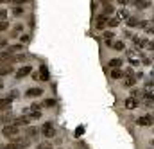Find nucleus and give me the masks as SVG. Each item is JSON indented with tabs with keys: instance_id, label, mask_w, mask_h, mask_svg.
<instances>
[{
	"instance_id": "obj_1",
	"label": "nucleus",
	"mask_w": 154,
	"mask_h": 149,
	"mask_svg": "<svg viewBox=\"0 0 154 149\" xmlns=\"http://www.w3.org/2000/svg\"><path fill=\"white\" fill-rule=\"evenodd\" d=\"M2 135H4L5 138H9V140H14V138H18V137L22 135V128H18V126H14V124L4 126V128H2Z\"/></svg>"
},
{
	"instance_id": "obj_2",
	"label": "nucleus",
	"mask_w": 154,
	"mask_h": 149,
	"mask_svg": "<svg viewBox=\"0 0 154 149\" xmlns=\"http://www.w3.org/2000/svg\"><path fill=\"white\" fill-rule=\"evenodd\" d=\"M39 133H41L43 137H47V138H52V137L56 135V128H54V124H52V122H43V124H41Z\"/></svg>"
},
{
	"instance_id": "obj_3",
	"label": "nucleus",
	"mask_w": 154,
	"mask_h": 149,
	"mask_svg": "<svg viewBox=\"0 0 154 149\" xmlns=\"http://www.w3.org/2000/svg\"><path fill=\"white\" fill-rule=\"evenodd\" d=\"M108 16H104V14H99L97 16V20H95V27L99 29V31H102V29H106L108 27Z\"/></svg>"
},
{
	"instance_id": "obj_4",
	"label": "nucleus",
	"mask_w": 154,
	"mask_h": 149,
	"mask_svg": "<svg viewBox=\"0 0 154 149\" xmlns=\"http://www.w3.org/2000/svg\"><path fill=\"white\" fill-rule=\"evenodd\" d=\"M136 124H138V126H152L154 124V117L152 115H143V117L136 119Z\"/></svg>"
},
{
	"instance_id": "obj_5",
	"label": "nucleus",
	"mask_w": 154,
	"mask_h": 149,
	"mask_svg": "<svg viewBox=\"0 0 154 149\" xmlns=\"http://www.w3.org/2000/svg\"><path fill=\"white\" fill-rule=\"evenodd\" d=\"M124 106H125L127 110H134V108H138V106H140V101H138V99H134V97H127V99L124 101Z\"/></svg>"
},
{
	"instance_id": "obj_6",
	"label": "nucleus",
	"mask_w": 154,
	"mask_h": 149,
	"mask_svg": "<svg viewBox=\"0 0 154 149\" xmlns=\"http://www.w3.org/2000/svg\"><path fill=\"white\" fill-rule=\"evenodd\" d=\"M5 63H13V54L9 50L0 52V65H5Z\"/></svg>"
},
{
	"instance_id": "obj_7",
	"label": "nucleus",
	"mask_w": 154,
	"mask_h": 149,
	"mask_svg": "<svg viewBox=\"0 0 154 149\" xmlns=\"http://www.w3.org/2000/svg\"><path fill=\"white\" fill-rule=\"evenodd\" d=\"M29 74H32V68H31L29 65H25V67H22V68L16 72V79H23V77H27Z\"/></svg>"
},
{
	"instance_id": "obj_8",
	"label": "nucleus",
	"mask_w": 154,
	"mask_h": 149,
	"mask_svg": "<svg viewBox=\"0 0 154 149\" xmlns=\"http://www.w3.org/2000/svg\"><path fill=\"white\" fill-rule=\"evenodd\" d=\"M13 120H14V115H13L11 112H5L2 117H0V124H5V126L13 124Z\"/></svg>"
},
{
	"instance_id": "obj_9",
	"label": "nucleus",
	"mask_w": 154,
	"mask_h": 149,
	"mask_svg": "<svg viewBox=\"0 0 154 149\" xmlns=\"http://www.w3.org/2000/svg\"><path fill=\"white\" fill-rule=\"evenodd\" d=\"M38 75L41 81H48L50 79V72H48V68H47V65H41L38 70Z\"/></svg>"
},
{
	"instance_id": "obj_10",
	"label": "nucleus",
	"mask_w": 154,
	"mask_h": 149,
	"mask_svg": "<svg viewBox=\"0 0 154 149\" xmlns=\"http://www.w3.org/2000/svg\"><path fill=\"white\" fill-rule=\"evenodd\" d=\"M133 41H134V45L136 47H149V40H145V38H138V36H133Z\"/></svg>"
},
{
	"instance_id": "obj_11",
	"label": "nucleus",
	"mask_w": 154,
	"mask_h": 149,
	"mask_svg": "<svg viewBox=\"0 0 154 149\" xmlns=\"http://www.w3.org/2000/svg\"><path fill=\"white\" fill-rule=\"evenodd\" d=\"M131 4H134L138 9H147V7H151L152 2H149V0H134V2H131Z\"/></svg>"
},
{
	"instance_id": "obj_12",
	"label": "nucleus",
	"mask_w": 154,
	"mask_h": 149,
	"mask_svg": "<svg viewBox=\"0 0 154 149\" xmlns=\"http://www.w3.org/2000/svg\"><path fill=\"white\" fill-rule=\"evenodd\" d=\"M23 137H25V138H29V140L36 138V137H38V128H29V129L23 133Z\"/></svg>"
},
{
	"instance_id": "obj_13",
	"label": "nucleus",
	"mask_w": 154,
	"mask_h": 149,
	"mask_svg": "<svg viewBox=\"0 0 154 149\" xmlns=\"http://www.w3.org/2000/svg\"><path fill=\"white\" fill-rule=\"evenodd\" d=\"M41 94H43V90H41V88H29V90L25 92V95H27V97H39Z\"/></svg>"
},
{
	"instance_id": "obj_14",
	"label": "nucleus",
	"mask_w": 154,
	"mask_h": 149,
	"mask_svg": "<svg viewBox=\"0 0 154 149\" xmlns=\"http://www.w3.org/2000/svg\"><path fill=\"white\" fill-rule=\"evenodd\" d=\"M11 110V99H0V112H7Z\"/></svg>"
},
{
	"instance_id": "obj_15",
	"label": "nucleus",
	"mask_w": 154,
	"mask_h": 149,
	"mask_svg": "<svg viewBox=\"0 0 154 149\" xmlns=\"http://www.w3.org/2000/svg\"><path fill=\"white\" fill-rule=\"evenodd\" d=\"M122 61H124V59H120V58H113V59H109V68H111V70L120 68V67H122Z\"/></svg>"
},
{
	"instance_id": "obj_16",
	"label": "nucleus",
	"mask_w": 154,
	"mask_h": 149,
	"mask_svg": "<svg viewBox=\"0 0 154 149\" xmlns=\"http://www.w3.org/2000/svg\"><path fill=\"white\" fill-rule=\"evenodd\" d=\"M134 83H136V77H134V75H131V77H124V86L133 88V86H134Z\"/></svg>"
},
{
	"instance_id": "obj_17",
	"label": "nucleus",
	"mask_w": 154,
	"mask_h": 149,
	"mask_svg": "<svg viewBox=\"0 0 154 149\" xmlns=\"http://www.w3.org/2000/svg\"><path fill=\"white\" fill-rule=\"evenodd\" d=\"M111 13H115V7L109 4V2H104V16H108V14H111Z\"/></svg>"
},
{
	"instance_id": "obj_18",
	"label": "nucleus",
	"mask_w": 154,
	"mask_h": 149,
	"mask_svg": "<svg viewBox=\"0 0 154 149\" xmlns=\"http://www.w3.org/2000/svg\"><path fill=\"white\" fill-rule=\"evenodd\" d=\"M23 117H27L29 120H36V119H39V117H41V112H29V113H25Z\"/></svg>"
},
{
	"instance_id": "obj_19",
	"label": "nucleus",
	"mask_w": 154,
	"mask_h": 149,
	"mask_svg": "<svg viewBox=\"0 0 154 149\" xmlns=\"http://www.w3.org/2000/svg\"><path fill=\"white\" fill-rule=\"evenodd\" d=\"M113 36H115V33H111V31H106V33H104V40H106V45H109V47L113 45V43H111Z\"/></svg>"
},
{
	"instance_id": "obj_20",
	"label": "nucleus",
	"mask_w": 154,
	"mask_h": 149,
	"mask_svg": "<svg viewBox=\"0 0 154 149\" xmlns=\"http://www.w3.org/2000/svg\"><path fill=\"white\" fill-rule=\"evenodd\" d=\"M138 24H140V20H138L136 16H129V18H127V25H129V27H136Z\"/></svg>"
},
{
	"instance_id": "obj_21",
	"label": "nucleus",
	"mask_w": 154,
	"mask_h": 149,
	"mask_svg": "<svg viewBox=\"0 0 154 149\" xmlns=\"http://www.w3.org/2000/svg\"><path fill=\"white\" fill-rule=\"evenodd\" d=\"M11 72H13V67H11V65H5L4 68H0V77H4V75L11 74Z\"/></svg>"
},
{
	"instance_id": "obj_22",
	"label": "nucleus",
	"mask_w": 154,
	"mask_h": 149,
	"mask_svg": "<svg viewBox=\"0 0 154 149\" xmlns=\"http://www.w3.org/2000/svg\"><path fill=\"white\" fill-rule=\"evenodd\" d=\"M111 79H120V77H122V75H124V72H122V70H120V68H115V70H111Z\"/></svg>"
},
{
	"instance_id": "obj_23",
	"label": "nucleus",
	"mask_w": 154,
	"mask_h": 149,
	"mask_svg": "<svg viewBox=\"0 0 154 149\" xmlns=\"http://www.w3.org/2000/svg\"><path fill=\"white\" fill-rule=\"evenodd\" d=\"M111 49H115V50H124V49H125V43H124V41H115V43L111 45Z\"/></svg>"
},
{
	"instance_id": "obj_24",
	"label": "nucleus",
	"mask_w": 154,
	"mask_h": 149,
	"mask_svg": "<svg viewBox=\"0 0 154 149\" xmlns=\"http://www.w3.org/2000/svg\"><path fill=\"white\" fill-rule=\"evenodd\" d=\"M129 97H134V99H138V101H140V97H142V90H138V88H133Z\"/></svg>"
},
{
	"instance_id": "obj_25",
	"label": "nucleus",
	"mask_w": 154,
	"mask_h": 149,
	"mask_svg": "<svg viewBox=\"0 0 154 149\" xmlns=\"http://www.w3.org/2000/svg\"><path fill=\"white\" fill-rule=\"evenodd\" d=\"M54 104H56V101H54V99H45V101L41 103V106H43V108H52Z\"/></svg>"
},
{
	"instance_id": "obj_26",
	"label": "nucleus",
	"mask_w": 154,
	"mask_h": 149,
	"mask_svg": "<svg viewBox=\"0 0 154 149\" xmlns=\"http://www.w3.org/2000/svg\"><path fill=\"white\" fill-rule=\"evenodd\" d=\"M116 18H118V20H122V18H124V20H127V18H129V14H127V11H125V9H122V11H118Z\"/></svg>"
},
{
	"instance_id": "obj_27",
	"label": "nucleus",
	"mask_w": 154,
	"mask_h": 149,
	"mask_svg": "<svg viewBox=\"0 0 154 149\" xmlns=\"http://www.w3.org/2000/svg\"><path fill=\"white\" fill-rule=\"evenodd\" d=\"M118 24H120V20H118V18H111V20H108V27H116V25H118Z\"/></svg>"
},
{
	"instance_id": "obj_28",
	"label": "nucleus",
	"mask_w": 154,
	"mask_h": 149,
	"mask_svg": "<svg viewBox=\"0 0 154 149\" xmlns=\"http://www.w3.org/2000/svg\"><path fill=\"white\" fill-rule=\"evenodd\" d=\"M2 149H22V147H20L18 144H14V142H9V144H5Z\"/></svg>"
},
{
	"instance_id": "obj_29",
	"label": "nucleus",
	"mask_w": 154,
	"mask_h": 149,
	"mask_svg": "<svg viewBox=\"0 0 154 149\" xmlns=\"http://www.w3.org/2000/svg\"><path fill=\"white\" fill-rule=\"evenodd\" d=\"M145 92H152L154 94V81H149L147 84H145V88H143Z\"/></svg>"
},
{
	"instance_id": "obj_30",
	"label": "nucleus",
	"mask_w": 154,
	"mask_h": 149,
	"mask_svg": "<svg viewBox=\"0 0 154 149\" xmlns=\"http://www.w3.org/2000/svg\"><path fill=\"white\" fill-rule=\"evenodd\" d=\"M36 149H52V146H50L48 142H41V144H38V147Z\"/></svg>"
},
{
	"instance_id": "obj_31",
	"label": "nucleus",
	"mask_w": 154,
	"mask_h": 149,
	"mask_svg": "<svg viewBox=\"0 0 154 149\" xmlns=\"http://www.w3.org/2000/svg\"><path fill=\"white\" fill-rule=\"evenodd\" d=\"M25 54H18V56H13V61H25Z\"/></svg>"
},
{
	"instance_id": "obj_32",
	"label": "nucleus",
	"mask_w": 154,
	"mask_h": 149,
	"mask_svg": "<svg viewBox=\"0 0 154 149\" xmlns=\"http://www.w3.org/2000/svg\"><path fill=\"white\" fill-rule=\"evenodd\" d=\"M5 18H7V11L0 9V22H5Z\"/></svg>"
},
{
	"instance_id": "obj_33",
	"label": "nucleus",
	"mask_w": 154,
	"mask_h": 149,
	"mask_svg": "<svg viewBox=\"0 0 154 149\" xmlns=\"http://www.w3.org/2000/svg\"><path fill=\"white\" fill-rule=\"evenodd\" d=\"M82 133H84V126H79V128L75 129V137H81Z\"/></svg>"
},
{
	"instance_id": "obj_34",
	"label": "nucleus",
	"mask_w": 154,
	"mask_h": 149,
	"mask_svg": "<svg viewBox=\"0 0 154 149\" xmlns=\"http://www.w3.org/2000/svg\"><path fill=\"white\" fill-rule=\"evenodd\" d=\"M7 27H9V24H7V22H0V33H4Z\"/></svg>"
},
{
	"instance_id": "obj_35",
	"label": "nucleus",
	"mask_w": 154,
	"mask_h": 149,
	"mask_svg": "<svg viewBox=\"0 0 154 149\" xmlns=\"http://www.w3.org/2000/svg\"><path fill=\"white\" fill-rule=\"evenodd\" d=\"M143 106H145V108H152V110H154V101H145V103H143Z\"/></svg>"
},
{
	"instance_id": "obj_36",
	"label": "nucleus",
	"mask_w": 154,
	"mask_h": 149,
	"mask_svg": "<svg viewBox=\"0 0 154 149\" xmlns=\"http://www.w3.org/2000/svg\"><path fill=\"white\" fill-rule=\"evenodd\" d=\"M22 29H23V25H16V27H14V31H13V36H16Z\"/></svg>"
},
{
	"instance_id": "obj_37",
	"label": "nucleus",
	"mask_w": 154,
	"mask_h": 149,
	"mask_svg": "<svg viewBox=\"0 0 154 149\" xmlns=\"http://www.w3.org/2000/svg\"><path fill=\"white\" fill-rule=\"evenodd\" d=\"M13 13H14V14H23V9H22V7H14Z\"/></svg>"
},
{
	"instance_id": "obj_38",
	"label": "nucleus",
	"mask_w": 154,
	"mask_h": 149,
	"mask_svg": "<svg viewBox=\"0 0 154 149\" xmlns=\"http://www.w3.org/2000/svg\"><path fill=\"white\" fill-rule=\"evenodd\" d=\"M29 40H31V36H29V34H25V36H22V41H23V43H27Z\"/></svg>"
},
{
	"instance_id": "obj_39",
	"label": "nucleus",
	"mask_w": 154,
	"mask_h": 149,
	"mask_svg": "<svg viewBox=\"0 0 154 149\" xmlns=\"http://www.w3.org/2000/svg\"><path fill=\"white\" fill-rule=\"evenodd\" d=\"M142 63H143V65H149V63H151V59H149V58H143V59H142Z\"/></svg>"
},
{
	"instance_id": "obj_40",
	"label": "nucleus",
	"mask_w": 154,
	"mask_h": 149,
	"mask_svg": "<svg viewBox=\"0 0 154 149\" xmlns=\"http://www.w3.org/2000/svg\"><path fill=\"white\" fill-rule=\"evenodd\" d=\"M147 49H151V50H154V41H149V47Z\"/></svg>"
},
{
	"instance_id": "obj_41",
	"label": "nucleus",
	"mask_w": 154,
	"mask_h": 149,
	"mask_svg": "<svg viewBox=\"0 0 154 149\" xmlns=\"http://www.w3.org/2000/svg\"><path fill=\"white\" fill-rule=\"evenodd\" d=\"M2 88H4V83H2V81H0V90H2Z\"/></svg>"
},
{
	"instance_id": "obj_42",
	"label": "nucleus",
	"mask_w": 154,
	"mask_h": 149,
	"mask_svg": "<svg viewBox=\"0 0 154 149\" xmlns=\"http://www.w3.org/2000/svg\"><path fill=\"white\" fill-rule=\"evenodd\" d=\"M151 75H152V79H154V67H152V72H151Z\"/></svg>"
}]
</instances>
